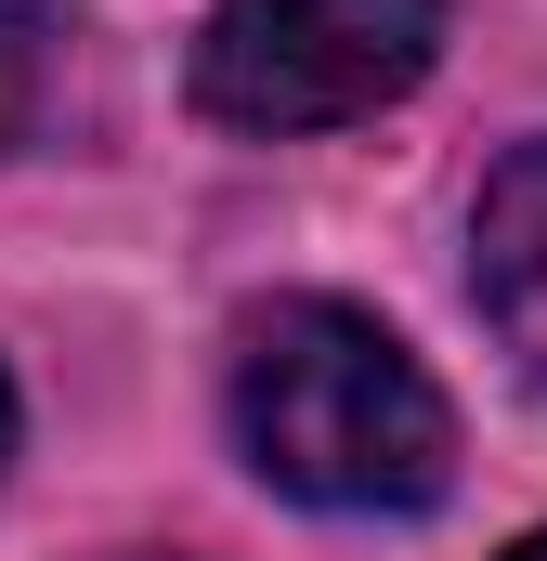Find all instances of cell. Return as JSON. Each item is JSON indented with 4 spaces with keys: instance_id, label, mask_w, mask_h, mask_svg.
Masks as SVG:
<instances>
[{
    "instance_id": "6da1fadb",
    "label": "cell",
    "mask_w": 547,
    "mask_h": 561,
    "mask_svg": "<svg viewBox=\"0 0 547 561\" xmlns=\"http://www.w3.org/2000/svg\"><path fill=\"white\" fill-rule=\"evenodd\" d=\"M222 419H235V457L274 496L339 510V523H405L456 483V405L352 300H261L235 327Z\"/></svg>"
},
{
    "instance_id": "7a4b0ae2",
    "label": "cell",
    "mask_w": 547,
    "mask_h": 561,
    "mask_svg": "<svg viewBox=\"0 0 547 561\" xmlns=\"http://www.w3.org/2000/svg\"><path fill=\"white\" fill-rule=\"evenodd\" d=\"M443 53V0H222L196 26V105L248 144L352 131Z\"/></svg>"
},
{
    "instance_id": "3957f363",
    "label": "cell",
    "mask_w": 547,
    "mask_h": 561,
    "mask_svg": "<svg viewBox=\"0 0 547 561\" xmlns=\"http://www.w3.org/2000/svg\"><path fill=\"white\" fill-rule=\"evenodd\" d=\"M469 287H482V327L509 340V366L547 392V144L496 157V183L469 196Z\"/></svg>"
},
{
    "instance_id": "277c9868",
    "label": "cell",
    "mask_w": 547,
    "mask_h": 561,
    "mask_svg": "<svg viewBox=\"0 0 547 561\" xmlns=\"http://www.w3.org/2000/svg\"><path fill=\"white\" fill-rule=\"evenodd\" d=\"M66 53H79V0H0V157H26L53 131Z\"/></svg>"
},
{
    "instance_id": "5b68a950",
    "label": "cell",
    "mask_w": 547,
    "mask_h": 561,
    "mask_svg": "<svg viewBox=\"0 0 547 561\" xmlns=\"http://www.w3.org/2000/svg\"><path fill=\"white\" fill-rule=\"evenodd\" d=\"M0 457H13V379H0Z\"/></svg>"
},
{
    "instance_id": "8992f818",
    "label": "cell",
    "mask_w": 547,
    "mask_h": 561,
    "mask_svg": "<svg viewBox=\"0 0 547 561\" xmlns=\"http://www.w3.org/2000/svg\"><path fill=\"white\" fill-rule=\"evenodd\" d=\"M509 561H547V523H535V536H522V549H509Z\"/></svg>"
}]
</instances>
